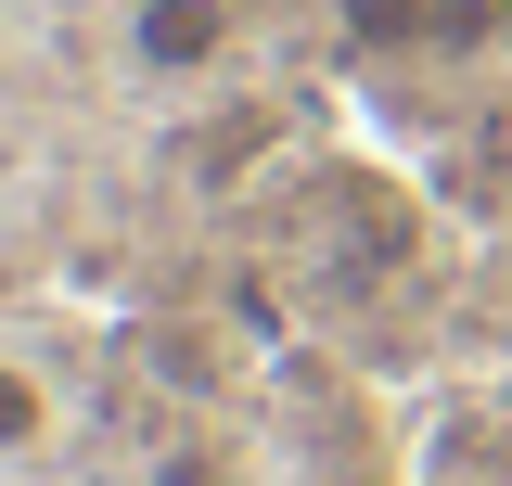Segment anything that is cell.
Instances as JSON below:
<instances>
[{
	"label": "cell",
	"instance_id": "cell-2",
	"mask_svg": "<svg viewBox=\"0 0 512 486\" xmlns=\"http://www.w3.org/2000/svg\"><path fill=\"white\" fill-rule=\"evenodd\" d=\"M64 435V397H52V371L39 359H0V461H39Z\"/></svg>",
	"mask_w": 512,
	"mask_h": 486
},
{
	"label": "cell",
	"instance_id": "cell-1",
	"mask_svg": "<svg viewBox=\"0 0 512 486\" xmlns=\"http://www.w3.org/2000/svg\"><path fill=\"white\" fill-rule=\"evenodd\" d=\"M231 52V0H128V64L141 77H205Z\"/></svg>",
	"mask_w": 512,
	"mask_h": 486
}]
</instances>
